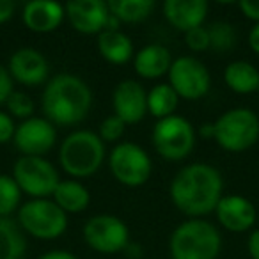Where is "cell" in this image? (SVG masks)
I'll return each mask as SVG.
<instances>
[{
  "label": "cell",
  "mask_w": 259,
  "mask_h": 259,
  "mask_svg": "<svg viewBox=\"0 0 259 259\" xmlns=\"http://www.w3.org/2000/svg\"><path fill=\"white\" fill-rule=\"evenodd\" d=\"M224 188L220 172L208 163H190L172 178L169 195L174 206L190 219L215 211Z\"/></svg>",
  "instance_id": "1"
},
{
  "label": "cell",
  "mask_w": 259,
  "mask_h": 259,
  "mask_svg": "<svg viewBox=\"0 0 259 259\" xmlns=\"http://www.w3.org/2000/svg\"><path fill=\"white\" fill-rule=\"evenodd\" d=\"M91 107H93V93L80 76L59 73L45 85L41 108L45 117L52 124H80L89 115Z\"/></svg>",
  "instance_id": "2"
},
{
  "label": "cell",
  "mask_w": 259,
  "mask_h": 259,
  "mask_svg": "<svg viewBox=\"0 0 259 259\" xmlns=\"http://www.w3.org/2000/svg\"><path fill=\"white\" fill-rule=\"evenodd\" d=\"M107 149L100 135L91 130L71 132L59 148V163L69 176L91 178L103 165Z\"/></svg>",
  "instance_id": "3"
},
{
  "label": "cell",
  "mask_w": 259,
  "mask_h": 259,
  "mask_svg": "<svg viewBox=\"0 0 259 259\" xmlns=\"http://www.w3.org/2000/svg\"><path fill=\"white\" fill-rule=\"evenodd\" d=\"M222 238L213 224L202 219H190L172 231L169 252L172 259H217Z\"/></svg>",
  "instance_id": "4"
},
{
  "label": "cell",
  "mask_w": 259,
  "mask_h": 259,
  "mask_svg": "<svg viewBox=\"0 0 259 259\" xmlns=\"http://www.w3.org/2000/svg\"><path fill=\"white\" fill-rule=\"evenodd\" d=\"M18 226L37 240H55L68 229V215L52 199H30L20 206Z\"/></svg>",
  "instance_id": "5"
},
{
  "label": "cell",
  "mask_w": 259,
  "mask_h": 259,
  "mask_svg": "<svg viewBox=\"0 0 259 259\" xmlns=\"http://www.w3.org/2000/svg\"><path fill=\"white\" fill-rule=\"evenodd\" d=\"M213 124L215 141L226 151H245L259 139V117L248 108H233L224 112Z\"/></svg>",
  "instance_id": "6"
},
{
  "label": "cell",
  "mask_w": 259,
  "mask_h": 259,
  "mask_svg": "<svg viewBox=\"0 0 259 259\" xmlns=\"http://www.w3.org/2000/svg\"><path fill=\"white\" fill-rule=\"evenodd\" d=\"M155 151L169 162H181L192 153L195 146V130L188 119L181 115L156 121L151 134Z\"/></svg>",
  "instance_id": "7"
},
{
  "label": "cell",
  "mask_w": 259,
  "mask_h": 259,
  "mask_svg": "<svg viewBox=\"0 0 259 259\" xmlns=\"http://www.w3.org/2000/svg\"><path fill=\"white\" fill-rule=\"evenodd\" d=\"M108 167L115 180L128 188H137L151 178L153 162L148 151L135 142H119L108 155Z\"/></svg>",
  "instance_id": "8"
},
{
  "label": "cell",
  "mask_w": 259,
  "mask_h": 259,
  "mask_svg": "<svg viewBox=\"0 0 259 259\" xmlns=\"http://www.w3.org/2000/svg\"><path fill=\"white\" fill-rule=\"evenodd\" d=\"M13 178L23 194L34 199H48L61 183L55 167L43 156H20L13 165Z\"/></svg>",
  "instance_id": "9"
},
{
  "label": "cell",
  "mask_w": 259,
  "mask_h": 259,
  "mask_svg": "<svg viewBox=\"0 0 259 259\" xmlns=\"http://www.w3.org/2000/svg\"><path fill=\"white\" fill-rule=\"evenodd\" d=\"M83 240L93 250L101 254H117L130 243V229L119 217L94 215L83 226Z\"/></svg>",
  "instance_id": "10"
},
{
  "label": "cell",
  "mask_w": 259,
  "mask_h": 259,
  "mask_svg": "<svg viewBox=\"0 0 259 259\" xmlns=\"http://www.w3.org/2000/svg\"><path fill=\"white\" fill-rule=\"evenodd\" d=\"M169 85L183 100H199L206 96L211 85V76L204 64L195 57H178L169 69Z\"/></svg>",
  "instance_id": "11"
},
{
  "label": "cell",
  "mask_w": 259,
  "mask_h": 259,
  "mask_svg": "<svg viewBox=\"0 0 259 259\" xmlns=\"http://www.w3.org/2000/svg\"><path fill=\"white\" fill-rule=\"evenodd\" d=\"M13 142L23 156H43L57 142V130L47 117L34 115L20 122Z\"/></svg>",
  "instance_id": "12"
},
{
  "label": "cell",
  "mask_w": 259,
  "mask_h": 259,
  "mask_svg": "<svg viewBox=\"0 0 259 259\" xmlns=\"http://www.w3.org/2000/svg\"><path fill=\"white\" fill-rule=\"evenodd\" d=\"M64 9L69 25L76 32L85 36H100L103 30H107L110 9L105 0H69Z\"/></svg>",
  "instance_id": "13"
},
{
  "label": "cell",
  "mask_w": 259,
  "mask_h": 259,
  "mask_svg": "<svg viewBox=\"0 0 259 259\" xmlns=\"http://www.w3.org/2000/svg\"><path fill=\"white\" fill-rule=\"evenodd\" d=\"M112 107L126 124H137L148 114V93L137 80H121L112 93Z\"/></svg>",
  "instance_id": "14"
},
{
  "label": "cell",
  "mask_w": 259,
  "mask_h": 259,
  "mask_svg": "<svg viewBox=\"0 0 259 259\" xmlns=\"http://www.w3.org/2000/svg\"><path fill=\"white\" fill-rule=\"evenodd\" d=\"M8 71L15 82L27 87H37L48 80L50 64L36 48H20L9 57Z\"/></svg>",
  "instance_id": "15"
},
{
  "label": "cell",
  "mask_w": 259,
  "mask_h": 259,
  "mask_svg": "<svg viewBox=\"0 0 259 259\" xmlns=\"http://www.w3.org/2000/svg\"><path fill=\"white\" fill-rule=\"evenodd\" d=\"M66 18V9L54 0H32L23 6L22 20L25 27L37 34H50L61 27Z\"/></svg>",
  "instance_id": "16"
},
{
  "label": "cell",
  "mask_w": 259,
  "mask_h": 259,
  "mask_svg": "<svg viewBox=\"0 0 259 259\" xmlns=\"http://www.w3.org/2000/svg\"><path fill=\"white\" fill-rule=\"evenodd\" d=\"M220 226L231 233L248 231L255 222V208L243 195H224L215 209Z\"/></svg>",
  "instance_id": "17"
},
{
  "label": "cell",
  "mask_w": 259,
  "mask_h": 259,
  "mask_svg": "<svg viewBox=\"0 0 259 259\" xmlns=\"http://www.w3.org/2000/svg\"><path fill=\"white\" fill-rule=\"evenodd\" d=\"M165 20L181 32L202 27L208 15L206 0H165L162 6Z\"/></svg>",
  "instance_id": "18"
},
{
  "label": "cell",
  "mask_w": 259,
  "mask_h": 259,
  "mask_svg": "<svg viewBox=\"0 0 259 259\" xmlns=\"http://www.w3.org/2000/svg\"><path fill=\"white\" fill-rule=\"evenodd\" d=\"M172 55L163 45H148L141 48L134 57V69L141 78L153 80L169 75Z\"/></svg>",
  "instance_id": "19"
},
{
  "label": "cell",
  "mask_w": 259,
  "mask_h": 259,
  "mask_svg": "<svg viewBox=\"0 0 259 259\" xmlns=\"http://www.w3.org/2000/svg\"><path fill=\"white\" fill-rule=\"evenodd\" d=\"M98 52L107 62L114 66H122L134 61V43L121 30H103L98 36Z\"/></svg>",
  "instance_id": "20"
},
{
  "label": "cell",
  "mask_w": 259,
  "mask_h": 259,
  "mask_svg": "<svg viewBox=\"0 0 259 259\" xmlns=\"http://www.w3.org/2000/svg\"><path fill=\"white\" fill-rule=\"evenodd\" d=\"M52 201L66 213H82L91 202V194L78 180H64L57 185Z\"/></svg>",
  "instance_id": "21"
},
{
  "label": "cell",
  "mask_w": 259,
  "mask_h": 259,
  "mask_svg": "<svg viewBox=\"0 0 259 259\" xmlns=\"http://www.w3.org/2000/svg\"><path fill=\"white\" fill-rule=\"evenodd\" d=\"M224 82L238 94H250L259 91V71L247 61H234L224 71Z\"/></svg>",
  "instance_id": "22"
},
{
  "label": "cell",
  "mask_w": 259,
  "mask_h": 259,
  "mask_svg": "<svg viewBox=\"0 0 259 259\" xmlns=\"http://www.w3.org/2000/svg\"><path fill=\"white\" fill-rule=\"evenodd\" d=\"M27 241L22 227L11 219H0V259H23Z\"/></svg>",
  "instance_id": "23"
},
{
  "label": "cell",
  "mask_w": 259,
  "mask_h": 259,
  "mask_svg": "<svg viewBox=\"0 0 259 259\" xmlns=\"http://www.w3.org/2000/svg\"><path fill=\"white\" fill-rule=\"evenodd\" d=\"M178 103L180 96L169 83H158L148 93V114H151L158 121L174 115Z\"/></svg>",
  "instance_id": "24"
},
{
  "label": "cell",
  "mask_w": 259,
  "mask_h": 259,
  "mask_svg": "<svg viewBox=\"0 0 259 259\" xmlns=\"http://www.w3.org/2000/svg\"><path fill=\"white\" fill-rule=\"evenodd\" d=\"M110 15L121 23H139L146 20L155 9L153 0H108Z\"/></svg>",
  "instance_id": "25"
},
{
  "label": "cell",
  "mask_w": 259,
  "mask_h": 259,
  "mask_svg": "<svg viewBox=\"0 0 259 259\" xmlns=\"http://www.w3.org/2000/svg\"><path fill=\"white\" fill-rule=\"evenodd\" d=\"M22 194L18 183L13 176L0 174V219H9L15 213L22 201Z\"/></svg>",
  "instance_id": "26"
},
{
  "label": "cell",
  "mask_w": 259,
  "mask_h": 259,
  "mask_svg": "<svg viewBox=\"0 0 259 259\" xmlns=\"http://www.w3.org/2000/svg\"><path fill=\"white\" fill-rule=\"evenodd\" d=\"M209 32V43H211L213 50L217 52H227L234 47L236 41V34H234V27L226 22H215L208 27Z\"/></svg>",
  "instance_id": "27"
},
{
  "label": "cell",
  "mask_w": 259,
  "mask_h": 259,
  "mask_svg": "<svg viewBox=\"0 0 259 259\" xmlns=\"http://www.w3.org/2000/svg\"><path fill=\"white\" fill-rule=\"evenodd\" d=\"M6 107H8V114L13 119H22V121L34 117V112H36L34 100L27 93H22V91H15L9 96V100L6 101Z\"/></svg>",
  "instance_id": "28"
},
{
  "label": "cell",
  "mask_w": 259,
  "mask_h": 259,
  "mask_svg": "<svg viewBox=\"0 0 259 259\" xmlns=\"http://www.w3.org/2000/svg\"><path fill=\"white\" fill-rule=\"evenodd\" d=\"M124 130L126 122L115 114H112L101 121L98 135H100V139L103 142H119L122 139V135H124Z\"/></svg>",
  "instance_id": "29"
},
{
  "label": "cell",
  "mask_w": 259,
  "mask_h": 259,
  "mask_svg": "<svg viewBox=\"0 0 259 259\" xmlns=\"http://www.w3.org/2000/svg\"><path fill=\"white\" fill-rule=\"evenodd\" d=\"M185 43L192 52H204L211 47L209 43V32L206 27H197L185 32Z\"/></svg>",
  "instance_id": "30"
},
{
  "label": "cell",
  "mask_w": 259,
  "mask_h": 259,
  "mask_svg": "<svg viewBox=\"0 0 259 259\" xmlns=\"http://www.w3.org/2000/svg\"><path fill=\"white\" fill-rule=\"evenodd\" d=\"M16 122L8 112L0 110V144H8L15 139L16 134Z\"/></svg>",
  "instance_id": "31"
},
{
  "label": "cell",
  "mask_w": 259,
  "mask_h": 259,
  "mask_svg": "<svg viewBox=\"0 0 259 259\" xmlns=\"http://www.w3.org/2000/svg\"><path fill=\"white\" fill-rule=\"evenodd\" d=\"M13 82H15V80L11 78L8 68L0 64V105L6 103V101L9 100V96L15 93V89H13Z\"/></svg>",
  "instance_id": "32"
},
{
  "label": "cell",
  "mask_w": 259,
  "mask_h": 259,
  "mask_svg": "<svg viewBox=\"0 0 259 259\" xmlns=\"http://www.w3.org/2000/svg\"><path fill=\"white\" fill-rule=\"evenodd\" d=\"M240 9L248 20H254L259 23V0H241Z\"/></svg>",
  "instance_id": "33"
},
{
  "label": "cell",
  "mask_w": 259,
  "mask_h": 259,
  "mask_svg": "<svg viewBox=\"0 0 259 259\" xmlns=\"http://www.w3.org/2000/svg\"><path fill=\"white\" fill-rule=\"evenodd\" d=\"M15 9H16L15 2H11V0H0V25L13 18Z\"/></svg>",
  "instance_id": "34"
},
{
  "label": "cell",
  "mask_w": 259,
  "mask_h": 259,
  "mask_svg": "<svg viewBox=\"0 0 259 259\" xmlns=\"http://www.w3.org/2000/svg\"><path fill=\"white\" fill-rule=\"evenodd\" d=\"M39 259H78L73 252L62 250V248H55V250H48L43 255H39Z\"/></svg>",
  "instance_id": "35"
},
{
  "label": "cell",
  "mask_w": 259,
  "mask_h": 259,
  "mask_svg": "<svg viewBox=\"0 0 259 259\" xmlns=\"http://www.w3.org/2000/svg\"><path fill=\"white\" fill-rule=\"evenodd\" d=\"M248 254L252 259H259V229L248 236Z\"/></svg>",
  "instance_id": "36"
},
{
  "label": "cell",
  "mask_w": 259,
  "mask_h": 259,
  "mask_svg": "<svg viewBox=\"0 0 259 259\" xmlns=\"http://www.w3.org/2000/svg\"><path fill=\"white\" fill-rule=\"evenodd\" d=\"M248 45H250V48L255 54H259V23H255L252 27L250 34H248Z\"/></svg>",
  "instance_id": "37"
},
{
  "label": "cell",
  "mask_w": 259,
  "mask_h": 259,
  "mask_svg": "<svg viewBox=\"0 0 259 259\" xmlns=\"http://www.w3.org/2000/svg\"><path fill=\"white\" fill-rule=\"evenodd\" d=\"M199 135L204 139H215V124L213 122H206V124H202L201 128H199Z\"/></svg>",
  "instance_id": "38"
},
{
  "label": "cell",
  "mask_w": 259,
  "mask_h": 259,
  "mask_svg": "<svg viewBox=\"0 0 259 259\" xmlns=\"http://www.w3.org/2000/svg\"><path fill=\"white\" fill-rule=\"evenodd\" d=\"M124 252H126V255L132 257V259H141L142 257V248L135 243H128V247L124 248Z\"/></svg>",
  "instance_id": "39"
}]
</instances>
